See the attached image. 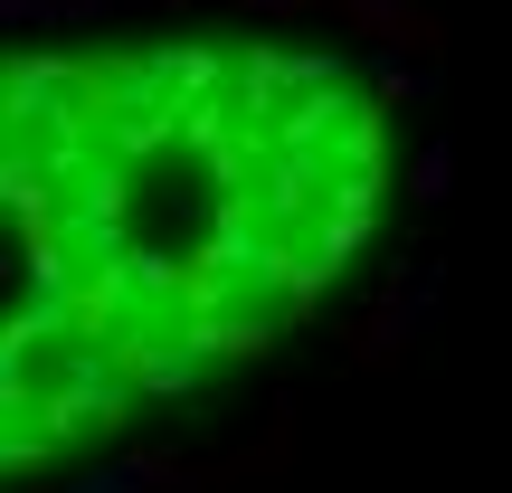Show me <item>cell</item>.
I'll use <instances>...</instances> for the list:
<instances>
[{
    "label": "cell",
    "mask_w": 512,
    "mask_h": 493,
    "mask_svg": "<svg viewBox=\"0 0 512 493\" xmlns=\"http://www.w3.org/2000/svg\"><path fill=\"white\" fill-rule=\"evenodd\" d=\"M380 200L389 95L332 48H0V484L275 351Z\"/></svg>",
    "instance_id": "1"
}]
</instances>
